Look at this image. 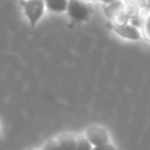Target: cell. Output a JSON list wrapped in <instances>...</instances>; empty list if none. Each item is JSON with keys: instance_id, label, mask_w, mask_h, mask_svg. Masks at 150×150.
<instances>
[{"instance_id": "cell-1", "label": "cell", "mask_w": 150, "mask_h": 150, "mask_svg": "<svg viewBox=\"0 0 150 150\" xmlns=\"http://www.w3.org/2000/svg\"><path fill=\"white\" fill-rule=\"evenodd\" d=\"M25 16L32 26H36L45 11V0H21Z\"/></svg>"}, {"instance_id": "cell-2", "label": "cell", "mask_w": 150, "mask_h": 150, "mask_svg": "<svg viewBox=\"0 0 150 150\" xmlns=\"http://www.w3.org/2000/svg\"><path fill=\"white\" fill-rule=\"evenodd\" d=\"M66 12L75 21H86L90 18L92 11H91L90 5L86 1H82V0H69L67 11Z\"/></svg>"}, {"instance_id": "cell-3", "label": "cell", "mask_w": 150, "mask_h": 150, "mask_svg": "<svg viewBox=\"0 0 150 150\" xmlns=\"http://www.w3.org/2000/svg\"><path fill=\"white\" fill-rule=\"evenodd\" d=\"M104 13L113 24H128L129 18L124 12V1L117 0L112 4L104 5Z\"/></svg>"}, {"instance_id": "cell-4", "label": "cell", "mask_w": 150, "mask_h": 150, "mask_svg": "<svg viewBox=\"0 0 150 150\" xmlns=\"http://www.w3.org/2000/svg\"><path fill=\"white\" fill-rule=\"evenodd\" d=\"M84 136L92 144V146H99L111 142V136H109L108 130L101 125H90L86 129Z\"/></svg>"}, {"instance_id": "cell-5", "label": "cell", "mask_w": 150, "mask_h": 150, "mask_svg": "<svg viewBox=\"0 0 150 150\" xmlns=\"http://www.w3.org/2000/svg\"><path fill=\"white\" fill-rule=\"evenodd\" d=\"M111 29L117 34L119 37L124 40H129V41H138L142 37V33L138 29V26L133 25V24H111Z\"/></svg>"}, {"instance_id": "cell-6", "label": "cell", "mask_w": 150, "mask_h": 150, "mask_svg": "<svg viewBox=\"0 0 150 150\" xmlns=\"http://www.w3.org/2000/svg\"><path fill=\"white\" fill-rule=\"evenodd\" d=\"M55 140H57L58 145L61 146L62 150H75V148H76V134H74V133H61Z\"/></svg>"}, {"instance_id": "cell-7", "label": "cell", "mask_w": 150, "mask_h": 150, "mask_svg": "<svg viewBox=\"0 0 150 150\" xmlns=\"http://www.w3.org/2000/svg\"><path fill=\"white\" fill-rule=\"evenodd\" d=\"M67 3L69 0H45V7L52 12L61 13L67 11Z\"/></svg>"}, {"instance_id": "cell-8", "label": "cell", "mask_w": 150, "mask_h": 150, "mask_svg": "<svg viewBox=\"0 0 150 150\" xmlns=\"http://www.w3.org/2000/svg\"><path fill=\"white\" fill-rule=\"evenodd\" d=\"M92 144L88 141L86 136H76V148L75 150H92Z\"/></svg>"}, {"instance_id": "cell-9", "label": "cell", "mask_w": 150, "mask_h": 150, "mask_svg": "<svg viewBox=\"0 0 150 150\" xmlns=\"http://www.w3.org/2000/svg\"><path fill=\"white\" fill-rule=\"evenodd\" d=\"M142 37L150 42V11L142 20Z\"/></svg>"}, {"instance_id": "cell-10", "label": "cell", "mask_w": 150, "mask_h": 150, "mask_svg": "<svg viewBox=\"0 0 150 150\" xmlns=\"http://www.w3.org/2000/svg\"><path fill=\"white\" fill-rule=\"evenodd\" d=\"M41 150H62V149H61V146L58 145L57 140H55V138H52V140H47L46 142L44 144V146H42Z\"/></svg>"}, {"instance_id": "cell-11", "label": "cell", "mask_w": 150, "mask_h": 150, "mask_svg": "<svg viewBox=\"0 0 150 150\" xmlns=\"http://www.w3.org/2000/svg\"><path fill=\"white\" fill-rule=\"evenodd\" d=\"M124 3H130V4H134L140 8L141 11L145 9L148 7V0H122Z\"/></svg>"}, {"instance_id": "cell-12", "label": "cell", "mask_w": 150, "mask_h": 150, "mask_svg": "<svg viewBox=\"0 0 150 150\" xmlns=\"http://www.w3.org/2000/svg\"><path fill=\"white\" fill-rule=\"evenodd\" d=\"M92 150H116V146L113 144L108 142V144H104V145H99V146H93Z\"/></svg>"}, {"instance_id": "cell-13", "label": "cell", "mask_w": 150, "mask_h": 150, "mask_svg": "<svg viewBox=\"0 0 150 150\" xmlns=\"http://www.w3.org/2000/svg\"><path fill=\"white\" fill-rule=\"evenodd\" d=\"M99 1H101L104 5H108V4H112V3L117 1V0H99Z\"/></svg>"}, {"instance_id": "cell-14", "label": "cell", "mask_w": 150, "mask_h": 150, "mask_svg": "<svg viewBox=\"0 0 150 150\" xmlns=\"http://www.w3.org/2000/svg\"><path fill=\"white\" fill-rule=\"evenodd\" d=\"M82 1H92V0H82Z\"/></svg>"}, {"instance_id": "cell-15", "label": "cell", "mask_w": 150, "mask_h": 150, "mask_svg": "<svg viewBox=\"0 0 150 150\" xmlns=\"http://www.w3.org/2000/svg\"><path fill=\"white\" fill-rule=\"evenodd\" d=\"M29 150H36V149H29Z\"/></svg>"}]
</instances>
